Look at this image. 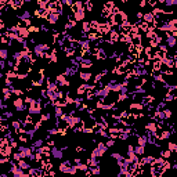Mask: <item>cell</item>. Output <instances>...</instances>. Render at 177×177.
Returning <instances> with one entry per match:
<instances>
[{
  "label": "cell",
  "mask_w": 177,
  "mask_h": 177,
  "mask_svg": "<svg viewBox=\"0 0 177 177\" xmlns=\"http://www.w3.org/2000/svg\"><path fill=\"white\" fill-rule=\"evenodd\" d=\"M108 151V145L105 143H97V147H95L94 150L91 151V155L90 156H100L101 158L102 155H105V152Z\"/></svg>",
  "instance_id": "6da1fadb"
},
{
  "label": "cell",
  "mask_w": 177,
  "mask_h": 177,
  "mask_svg": "<svg viewBox=\"0 0 177 177\" xmlns=\"http://www.w3.org/2000/svg\"><path fill=\"white\" fill-rule=\"evenodd\" d=\"M13 107L17 112H24L26 109V104H25V100L22 97H17L15 100L13 101Z\"/></svg>",
  "instance_id": "7a4b0ae2"
},
{
  "label": "cell",
  "mask_w": 177,
  "mask_h": 177,
  "mask_svg": "<svg viewBox=\"0 0 177 177\" xmlns=\"http://www.w3.org/2000/svg\"><path fill=\"white\" fill-rule=\"evenodd\" d=\"M49 49H50V47H49V44L39 43V44H35V46H33V50L32 51H33V54H35V56H38V57L42 58V54H43L44 51H47Z\"/></svg>",
  "instance_id": "3957f363"
},
{
  "label": "cell",
  "mask_w": 177,
  "mask_h": 177,
  "mask_svg": "<svg viewBox=\"0 0 177 177\" xmlns=\"http://www.w3.org/2000/svg\"><path fill=\"white\" fill-rule=\"evenodd\" d=\"M165 42H166V46L173 49L177 44V38L172 35V32H166V38H165Z\"/></svg>",
  "instance_id": "277c9868"
},
{
  "label": "cell",
  "mask_w": 177,
  "mask_h": 177,
  "mask_svg": "<svg viewBox=\"0 0 177 177\" xmlns=\"http://www.w3.org/2000/svg\"><path fill=\"white\" fill-rule=\"evenodd\" d=\"M144 129H145V132L154 133V134H155V133H156V130L159 129V126H158V120L155 119V120H151V122H148V123L145 125V127H144Z\"/></svg>",
  "instance_id": "5b68a950"
},
{
  "label": "cell",
  "mask_w": 177,
  "mask_h": 177,
  "mask_svg": "<svg viewBox=\"0 0 177 177\" xmlns=\"http://www.w3.org/2000/svg\"><path fill=\"white\" fill-rule=\"evenodd\" d=\"M51 156L56 159H62L64 150L62 148H57V147H51Z\"/></svg>",
  "instance_id": "8992f818"
},
{
  "label": "cell",
  "mask_w": 177,
  "mask_h": 177,
  "mask_svg": "<svg viewBox=\"0 0 177 177\" xmlns=\"http://www.w3.org/2000/svg\"><path fill=\"white\" fill-rule=\"evenodd\" d=\"M143 21L147 22V24H150V25H154V22H155V15L152 11H148V13H144L143 15Z\"/></svg>",
  "instance_id": "52a82bcc"
},
{
  "label": "cell",
  "mask_w": 177,
  "mask_h": 177,
  "mask_svg": "<svg viewBox=\"0 0 177 177\" xmlns=\"http://www.w3.org/2000/svg\"><path fill=\"white\" fill-rule=\"evenodd\" d=\"M18 151L24 155V158H29V156L32 155V152H33V150H32V147L21 145V147H18Z\"/></svg>",
  "instance_id": "ba28073f"
},
{
  "label": "cell",
  "mask_w": 177,
  "mask_h": 177,
  "mask_svg": "<svg viewBox=\"0 0 177 177\" xmlns=\"http://www.w3.org/2000/svg\"><path fill=\"white\" fill-rule=\"evenodd\" d=\"M60 15H61V14H58V13H50L49 14V15H47V22H49V24H51V25H56V24H57L58 22V19H60Z\"/></svg>",
  "instance_id": "9c48e42d"
},
{
  "label": "cell",
  "mask_w": 177,
  "mask_h": 177,
  "mask_svg": "<svg viewBox=\"0 0 177 177\" xmlns=\"http://www.w3.org/2000/svg\"><path fill=\"white\" fill-rule=\"evenodd\" d=\"M56 82L58 83V86H60V87H61V86H69V80H68V79H67V76L64 75H58L57 78H56Z\"/></svg>",
  "instance_id": "30bf717a"
},
{
  "label": "cell",
  "mask_w": 177,
  "mask_h": 177,
  "mask_svg": "<svg viewBox=\"0 0 177 177\" xmlns=\"http://www.w3.org/2000/svg\"><path fill=\"white\" fill-rule=\"evenodd\" d=\"M71 166H72L71 161H65V162H62V163L60 165V172H62V173H69Z\"/></svg>",
  "instance_id": "8fae6325"
},
{
  "label": "cell",
  "mask_w": 177,
  "mask_h": 177,
  "mask_svg": "<svg viewBox=\"0 0 177 177\" xmlns=\"http://www.w3.org/2000/svg\"><path fill=\"white\" fill-rule=\"evenodd\" d=\"M80 68H83V69L93 68V61H91V60H90L89 57H84V58H83V61L80 62Z\"/></svg>",
  "instance_id": "7c38bea8"
},
{
  "label": "cell",
  "mask_w": 177,
  "mask_h": 177,
  "mask_svg": "<svg viewBox=\"0 0 177 177\" xmlns=\"http://www.w3.org/2000/svg\"><path fill=\"white\" fill-rule=\"evenodd\" d=\"M79 78L82 79L83 82H90L91 78H93V73H91V72H84V71H82V72H79Z\"/></svg>",
  "instance_id": "4fadbf2b"
},
{
  "label": "cell",
  "mask_w": 177,
  "mask_h": 177,
  "mask_svg": "<svg viewBox=\"0 0 177 177\" xmlns=\"http://www.w3.org/2000/svg\"><path fill=\"white\" fill-rule=\"evenodd\" d=\"M130 109H132L133 112H139V111H143V109H144V105H143V104H141V102H132V104H130Z\"/></svg>",
  "instance_id": "5bb4252c"
},
{
  "label": "cell",
  "mask_w": 177,
  "mask_h": 177,
  "mask_svg": "<svg viewBox=\"0 0 177 177\" xmlns=\"http://www.w3.org/2000/svg\"><path fill=\"white\" fill-rule=\"evenodd\" d=\"M84 17H86V10H84V8H83V10H78V11H75V19L78 21V22L83 21Z\"/></svg>",
  "instance_id": "9a60e30c"
},
{
  "label": "cell",
  "mask_w": 177,
  "mask_h": 177,
  "mask_svg": "<svg viewBox=\"0 0 177 177\" xmlns=\"http://www.w3.org/2000/svg\"><path fill=\"white\" fill-rule=\"evenodd\" d=\"M154 158H155L154 155H147V156H143L140 162L144 165V166H150V165H151V162L154 161Z\"/></svg>",
  "instance_id": "2e32d148"
},
{
  "label": "cell",
  "mask_w": 177,
  "mask_h": 177,
  "mask_svg": "<svg viewBox=\"0 0 177 177\" xmlns=\"http://www.w3.org/2000/svg\"><path fill=\"white\" fill-rule=\"evenodd\" d=\"M95 58H97V60H101V61L107 60V53H105V50L98 47V50H97V54H95Z\"/></svg>",
  "instance_id": "e0dca14e"
},
{
  "label": "cell",
  "mask_w": 177,
  "mask_h": 177,
  "mask_svg": "<svg viewBox=\"0 0 177 177\" xmlns=\"http://www.w3.org/2000/svg\"><path fill=\"white\" fill-rule=\"evenodd\" d=\"M8 4L13 7L14 10H18L19 7L24 4V0H10V1H8Z\"/></svg>",
  "instance_id": "ac0fdd59"
},
{
  "label": "cell",
  "mask_w": 177,
  "mask_h": 177,
  "mask_svg": "<svg viewBox=\"0 0 177 177\" xmlns=\"http://www.w3.org/2000/svg\"><path fill=\"white\" fill-rule=\"evenodd\" d=\"M64 114H65V112L62 111V107H60V105H54V115H56V119H60Z\"/></svg>",
  "instance_id": "d6986e66"
},
{
  "label": "cell",
  "mask_w": 177,
  "mask_h": 177,
  "mask_svg": "<svg viewBox=\"0 0 177 177\" xmlns=\"http://www.w3.org/2000/svg\"><path fill=\"white\" fill-rule=\"evenodd\" d=\"M137 144L144 145V147L148 144V137H147V134H144V136H137Z\"/></svg>",
  "instance_id": "ffe728a7"
},
{
  "label": "cell",
  "mask_w": 177,
  "mask_h": 177,
  "mask_svg": "<svg viewBox=\"0 0 177 177\" xmlns=\"http://www.w3.org/2000/svg\"><path fill=\"white\" fill-rule=\"evenodd\" d=\"M134 152H136V155H139V156H141V155H144V152H145V147H144V145H140V144H137V145L134 147Z\"/></svg>",
  "instance_id": "44dd1931"
},
{
  "label": "cell",
  "mask_w": 177,
  "mask_h": 177,
  "mask_svg": "<svg viewBox=\"0 0 177 177\" xmlns=\"http://www.w3.org/2000/svg\"><path fill=\"white\" fill-rule=\"evenodd\" d=\"M18 18L22 19V21H26V19H31V13L28 11V10H24L22 13L18 14Z\"/></svg>",
  "instance_id": "7402d4cb"
},
{
  "label": "cell",
  "mask_w": 177,
  "mask_h": 177,
  "mask_svg": "<svg viewBox=\"0 0 177 177\" xmlns=\"http://www.w3.org/2000/svg\"><path fill=\"white\" fill-rule=\"evenodd\" d=\"M94 4H93V0H84V10L86 11H93Z\"/></svg>",
  "instance_id": "603a6c76"
},
{
  "label": "cell",
  "mask_w": 177,
  "mask_h": 177,
  "mask_svg": "<svg viewBox=\"0 0 177 177\" xmlns=\"http://www.w3.org/2000/svg\"><path fill=\"white\" fill-rule=\"evenodd\" d=\"M172 155H173V152H172L170 150H162V151H161V156L165 159H170Z\"/></svg>",
  "instance_id": "cb8c5ba5"
},
{
  "label": "cell",
  "mask_w": 177,
  "mask_h": 177,
  "mask_svg": "<svg viewBox=\"0 0 177 177\" xmlns=\"http://www.w3.org/2000/svg\"><path fill=\"white\" fill-rule=\"evenodd\" d=\"M18 166L21 167V169H24V170H29V169H31V166H29V163H28L26 161H24V159H21V161H18Z\"/></svg>",
  "instance_id": "d4e9b609"
},
{
  "label": "cell",
  "mask_w": 177,
  "mask_h": 177,
  "mask_svg": "<svg viewBox=\"0 0 177 177\" xmlns=\"http://www.w3.org/2000/svg\"><path fill=\"white\" fill-rule=\"evenodd\" d=\"M173 100H174V95L172 94V93H169V91H166V94H165V97H163V101L170 102V101H173Z\"/></svg>",
  "instance_id": "484cf974"
},
{
  "label": "cell",
  "mask_w": 177,
  "mask_h": 177,
  "mask_svg": "<svg viewBox=\"0 0 177 177\" xmlns=\"http://www.w3.org/2000/svg\"><path fill=\"white\" fill-rule=\"evenodd\" d=\"M169 24H170V26H172V32H177V18L170 19Z\"/></svg>",
  "instance_id": "4316f807"
},
{
  "label": "cell",
  "mask_w": 177,
  "mask_h": 177,
  "mask_svg": "<svg viewBox=\"0 0 177 177\" xmlns=\"http://www.w3.org/2000/svg\"><path fill=\"white\" fill-rule=\"evenodd\" d=\"M132 44L134 46H141V36H133V40H132Z\"/></svg>",
  "instance_id": "83f0119b"
},
{
  "label": "cell",
  "mask_w": 177,
  "mask_h": 177,
  "mask_svg": "<svg viewBox=\"0 0 177 177\" xmlns=\"http://www.w3.org/2000/svg\"><path fill=\"white\" fill-rule=\"evenodd\" d=\"M0 58L1 60H7L8 58V50L7 49H1L0 50Z\"/></svg>",
  "instance_id": "f1b7e54d"
},
{
  "label": "cell",
  "mask_w": 177,
  "mask_h": 177,
  "mask_svg": "<svg viewBox=\"0 0 177 177\" xmlns=\"http://www.w3.org/2000/svg\"><path fill=\"white\" fill-rule=\"evenodd\" d=\"M50 118H51L50 112H44V114L40 115V120L42 122H47V120H50Z\"/></svg>",
  "instance_id": "f546056e"
},
{
  "label": "cell",
  "mask_w": 177,
  "mask_h": 177,
  "mask_svg": "<svg viewBox=\"0 0 177 177\" xmlns=\"http://www.w3.org/2000/svg\"><path fill=\"white\" fill-rule=\"evenodd\" d=\"M167 150H170L172 152H176V154H177V145H176V143H167Z\"/></svg>",
  "instance_id": "4dcf8cb0"
},
{
  "label": "cell",
  "mask_w": 177,
  "mask_h": 177,
  "mask_svg": "<svg viewBox=\"0 0 177 177\" xmlns=\"http://www.w3.org/2000/svg\"><path fill=\"white\" fill-rule=\"evenodd\" d=\"M90 29H91V25H90V22H83V25H82V31L83 32H90Z\"/></svg>",
  "instance_id": "1f68e13d"
},
{
  "label": "cell",
  "mask_w": 177,
  "mask_h": 177,
  "mask_svg": "<svg viewBox=\"0 0 177 177\" xmlns=\"http://www.w3.org/2000/svg\"><path fill=\"white\" fill-rule=\"evenodd\" d=\"M43 144H44V140L43 139H39V140H36V141L33 143V147H36V148H42V147H43Z\"/></svg>",
  "instance_id": "d6a6232c"
},
{
  "label": "cell",
  "mask_w": 177,
  "mask_h": 177,
  "mask_svg": "<svg viewBox=\"0 0 177 177\" xmlns=\"http://www.w3.org/2000/svg\"><path fill=\"white\" fill-rule=\"evenodd\" d=\"M13 159L18 162V161H21V159H24V155H22V154L18 151V152H15V154H13Z\"/></svg>",
  "instance_id": "836d02e7"
},
{
  "label": "cell",
  "mask_w": 177,
  "mask_h": 177,
  "mask_svg": "<svg viewBox=\"0 0 177 177\" xmlns=\"http://www.w3.org/2000/svg\"><path fill=\"white\" fill-rule=\"evenodd\" d=\"M104 7H105V8H108L109 11H112V8L115 7V3L112 1V0H108L107 3H105V6H104Z\"/></svg>",
  "instance_id": "e575fe53"
},
{
  "label": "cell",
  "mask_w": 177,
  "mask_h": 177,
  "mask_svg": "<svg viewBox=\"0 0 177 177\" xmlns=\"http://www.w3.org/2000/svg\"><path fill=\"white\" fill-rule=\"evenodd\" d=\"M163 112H165V118H166V119H170L172 118V109H167V108H165L163 109Z\"/></svg>",
  "instance_id": "d590c367"
},
{
  "label": "cell",
  "mask_w": 177,
  "mask_h": 177,
  "mask_svg": "<svg viewBox=\"0 0 177 177\" xmlns=\"http://www.w3.org/2000/svg\"><path fill=\"white\" fill-rule=\"evenodd\" d=\"M105 144H107L108 145V148H111V147H114L115 145V139H112L111 140V137H109V140H108L107 143H105Z\"/></svg>",
  "instance_id": "8d00e7d4"
},
{
  "label": "cell",
  "mask_w": 177,
  "mask_h": 177,
  "mask_svg": "<svg viewBox=\"0 0 177 177\" xmlns=\"http://www.w3.org/2000/svg\"><path fill=\"white\" fill-rule=\"evenodd\" d=\"M148 4L154 8V7H156V4H158V0H148Z\"/></svg>",
  "instance_id": "74e56055"
},
{
  "label": "cell",
  "mask_w": 177,
  "mask_h": 177,
  "mask_svg": "<svg viewBox=\"0 0 177 177\" xmlns=\"http://www.w3.org/2000/svg\"><path fill=\"white\" fill-rule=\"evenodd\" d=\"M0 68H1V69L6 68V60H1V61H0Z\"/></svg>",
  "instance_id": "f35d334b"
},
{
  "label": "cell",
  "mask_w": 177,
  "mask_h": 177,
  "mask_svg": "<svg viewBox=\"0 0 177 177\" xmlns=\"http://www.w3.org/2000/svg\"><path fill=\"white\" fill-rule=\"evenodd\" d=\"M147 4H148V1H147V0H141V1H140V6L141 7H145Z\"/></svg>",
  "instance_id": "ab89813d"
},
{
  "label": "cell",
  "mask_w": 177,
  "mask_h": 177,
  "mask_svg": "<svg viewBox=\"0 0 177 177\" xmlns=\"http://www.w3.org/2000/svg\"><path fill=\"white\" fill-rule=\"evenodd\" d=\"M8 1H10V0H0V4H1V6H6V4H8Z\"/></svg>",
  "instance_id": "60d3db41"
},
{
  "label": "cell",
  "mask_w": 177,
  "mask_h": 177,
  "mask_svg": "<svg viewBox=\"0 0 177 177\" xmlns=\"http://www.w3.org/2000/svg\"><path fill=\"white\" fill-rule=\"evenodd\" d=\"M174 68H177V57L174 56Z\"/></svg>",
  "instance_id": "b9f144b4"
},
{
  "label": "cell",
  "mask_w": 177,
  "mask_h": 177,
  "mask_svg": "<svg viewBox=\"0 0 177 177\" xmlns=\"http://www.w3.org/2000/svg\"><path fill=\"white\" fill-rule=\"evenodd\" d=\"M24 1H25V3H31L32 0H24Z\"/></svg>",
  "instance_id": "7bdbcfd3"
},
{
  "label": "cell",
  "mask_w": 177,
  "mask_h": 177,
  "mask_svg": "<svg viewBox=\"0 0 177 177\" xmlns=\"http://www.w3.org/2000/svg\"><path fill=\"white\" fill-rule=\"evenodd\" d=\"M127 1H130V0H123V3H127Z\"/></svg>",
  "instance_id": "ee69618b"
},
{
  "label": "cell",
  "mask_w": 177,
  "mask_h": 177,
  "mask_svg": "<svg viewBox=\"0 0 177 177\" xmlns=\"http://www.w3.org/2000/svg\"><path fill=\"white\" fill-rule=\"evenodd\" d=\"M44 1H47V3H50V1H51V0H44Z\"/></svg>",
  "instance_id": "f6af8a7d"
},
{
  "label": "cell",
  "mask_w": 177,
  "mask_h": 177,
  "mask_svg": "<svg viewBox=\"0 0 177 177\" xmlns=\"http://www.w3.org/2000/svg\"><path fill=\"white\" fill-rule=\"evenodd\" d=\"M174 56H176V57H177V50H176V54H174Z\"/></svg>",
  "instance_id": "bcb514c9"
},
{
  "label": "cell",
  "mask_w": 177,
  "mask_h": 177,
  "mask_svg": "<svg viewBox=\"0 0 177 177\" xmlns=\"http://www.w3.org/2000/svg\"><path fill=\"white\" fill-rule=\"evenodd\" d=\"M119 1H122V3H123V0H119Z\"/></svg>",
  "instance_id": "7dc6e473"
}]
</instances>
